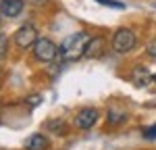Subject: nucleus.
I'll return each mask as SVG.
<instances>
[{"instance_id":"obj_15","label":"nucleus","mask_w":156,"mask_h":150,"mask_svg":"<svg viewBox=\"0 0 156 150\" xmlns=\"http://www.w3.org/2000/svg\"><path fill=\"white\" fill-rule=\"evenodd\" d=\"M25 102H27L29 106H37V104L42 102V96H40V94H34V96H29V98L25 100Z\"/></svg>"},{"instance_id":"obj_14","label":"nucleus","mask_w":156,"mask_h":150,"mask_svg":"<svg viewBox=\"0 0 156 150\" xmlns=\"http://www.w3.org/2000/svg\"><path fill=\"white\" fill-rule=\"evenodd\" d=\"M146 52H148V56H150V59H154V61H156V38L148 42V46H146Z\"/></svg>"},{"instance_id":"obj_18","label":"nucleus","mask_w":156,"mask_h":150,"mask_svg":"<svg viewBox=\"0 0 156 150\" xmlns=\"http://www.w3.org/2000/svg\"><path fill=\"white\" fill-rule=\"evenodd\" d=\"M154 6H156V2H154Z\"/></svg>"},{"instance_id":"obj_5","label":"nucleus","mask_w":156,"mask_h":150,"mask_svg":"<svg viewBox=\"0 0 156 150\" xmlns=\"http://www.w3.org/2000/svg\"><path fill=\"white\" fill-rule=\"evenodd\" d=\"M98 119H100V111L94 109V106H85V109H81V111L75 115L73 125H75L77 129L85 131V129H92V127L98 123Z\"/></svg>"},{"instance_id":"obj_1","label":"nucleus","mask_w":156,"mask_h":150,"mask_svg":"<svg viewBox=\"0 0 156 150\" xmlns=\"http://www.w3.org/2000/svg\"><path fill=\"white\" fill-rule=\"evenodd\" d=\"M87 42H90V36H87L85 31H77V34H73V36L65 38L62 44L58 46L60 59H62V61H77V59H81L83 52H85Z\"/></svg>"},{"instance_id":"obj_12","label":"nucleus","mask_w":156,"mask_h":150,"mask_svg":"<svg viewBox=\"0 0 156 150\" xmlns=\"http://www.w3.org/2000/svg\"><path fill=\"white\" fill-rule=\"evenodd\" d=\"M48 129L54 131V134H65V127H62V121H50Z\"/></svg>"},{"instance_id":"obj_6","label":"nucleus","mask_w":156,"mask_h":150,"mask_svg":"<svg viewBox=\"0 0 156 150\" xmlns=\"http://www.w3.org/2000/svg\"><path fill=\"white\" fill-rule=\"evenodd\" d=\"M25 0H0V15L6 19H15L23 12Z\"/></svg>"},{"instance_id":"obj_2","label":"nucleus","mask_w":156,"mask_h":150,"mask_svg":"<svg viewBox=\"0 0 156 150\" xmlns=\"http://www.w3.org/2000/svg\"><path fill=\"white\" fill-rule=\"evenodd\" d=\"M31 48H34V59L37 62H52L56 59H60L58 46L52 40H48V38H37Z\"/></svg>"},{"instance_id":"obj_16","label":"nucleus","mask_w":156,"mask_h":150,"mask_svg":"<svg viewBox=\"0 0 156 150\" xmlns=\"http://www.w3.org/2000/svg\"><path fill=\"white\" fill-rule=\"evenodd\" d=\"M144 138H146V140H154V138H156V125H154V127L144 129Z\"/></svg>"},{"instance_id":"obj_8","label":"nucleus","mask_w":156,"mask_h":150,"mask_svg":"<svg viewBox=\"0 0 156 150\" xmlns=\"http://www.w3.org/2000/svg\"><path fill=\"white\" fill-rule=\"evenodd\" d=\"M131 81H133V86L144 88L152 81V75H150V71H148L146 67H135V69H133V75H131Z\"/></svg>"},{"instance_id":"obj_4","label":"nucleus","mask_w":156,"mask_h":150,"mask_svg":"<svg viewBox=\"0 0 156 150\" xmlns=\"http://www.w3.org/2000/svg\"><path fill=\"white\" fill-rule=\"evenodd\" d=\"M40 38V34H37V29L34 27L31 23H25L23 27H19L17 31H15V36H12V40H15V44H17V48H31L34 44H36V40Z\"/></svg>"},{"instance_id":"obj_9","label":"nucleus","mask_w":156,"mask_h":150,"mask_svg":"<svg viewBox=\"0 0 156 150\" xmlns=\"http://www.w3.org/2000/svg\"><path fill=\"white\" fill-rule=\"evenodd\" d=\"M108 117V123L110 125H121L127 121V111H123V109H119V106H110L106 112Z\"/></svg>"},{"instance_id":"obj_10","label":"nucleus","mask_w":156,"mask_h":150,"mask_svg":"<svg viewBox=\"0 0 156 150\" xmlns=\"http://www.w3.org/2000/svg\"><path fill=\"white\" fill-rule=\"evenodd\" d=\"M102 46H104V38H90V42H87V46H85V52L83 56H100V52H102Z\"/></svg>"},{"instance_id":"obj_11","label":"nucleus","mask_w":156,"mask_h":150,"mask_svg":"<svg viewBox=\"0 0 156 150\" xmlns=\"http://www.w3.org/2000/svg\"><path fill=\"white\" fill-rule=\"evenodd\" d=\"M6 52H9V38L6 34H0V61L6 56Z\"/></svg>"},{"instance_id":"obj_7","label":"nucleus","mask_w":156,"mask_h":150,"mask_svg":"<svg viewBox=\"0 0 156 150\" xmlns=\"http://www.w3.org/2000/svg\"><path fill=\"white\" fill-rule=\"evenodd\" d=\"M25 150H48L50 142L44 134H31V136L25 140Z\"/></svg>"},{"instance_id":"obj_13","label":"nucleus","mask_w":156,"mask_h":150,"mask_svg":"<svg viewBox=\"0 0 156 150\" xmlns=\"http://www.w3.org/2000/svg\"><path fill=\"white\" fill-rule=\"evenodd\" d=\"M100 4H106V6H112V9H125V2H119V0H96Z\"/></svg>"},{"instance_id":"obj_17","label":"nucleus","mask_w":156,"mask_h":150,"mask_svg":"<svg viewBox=\"0 0 156 150\" xmlns=\"http://www.w3.org/2000/svg\"><path fill=\"white\" fill-rule=\"evenodd\" d=\"M152 81H154V84H156V73H154V75H152Z\"/></svg>"},{"instance_id":"obj_3","label":"nucleus","mask_w":156,"mask_h":150,"mask_svg":"<svg viewBox=\"0 0 156 150\" xmlns=\"http://www.w3.org/2000/svg\"><path fill=\"white\" fill-rule=\"evenodd\" d=\"M135 44H137V38L133 34L131 29H127V27H121L117 29L112 38H110V46L112 50L117 52V54H127V52H131L135 48Z\"/></svg>"}]
</instances>
